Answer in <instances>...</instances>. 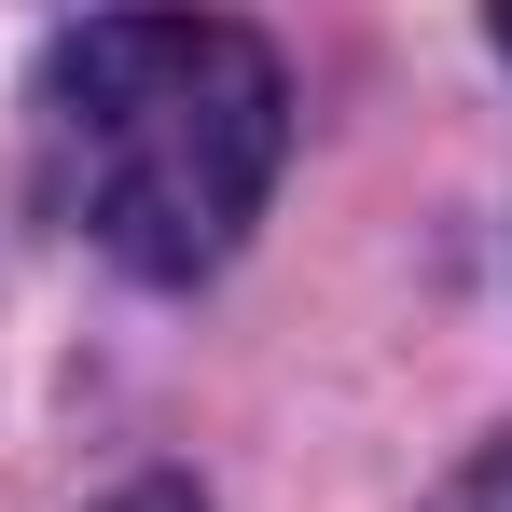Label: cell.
Returning a JSON list of instances; mask_svg holds the SVG:
<instances>
[{
    "mask_svg": "<svg viewBox=\"0 0 512 512\" xmlns=\"http://www.w3.org/2000/svg\"><path fill=\"white\" fill-rule=\"evenodd\" d=\"M291 84L222 14H84L42 42V180L125 277H208L277 194Z\"/></svg>",
    "mask_w": 512,
    "mask_h": 512,
    "instance_id": "1",
    "label": "cell"
},
{
    "mask_svg": "<svg viewBox=\"0 0 512 512\" xmlns=\"http://www.w3.org/2000/svg\"><path fill=\"white\" fill-rule=\"evenodd\" d=\"M443 512H512V443H485V457L443 485Z\"/></svg>",
    "mask_w": 512,
    "mask_h": 512,
    "instance_id": "2",
    "label": "cell"
},
{
    "mask_svg": "<svg viewBox=\"0 0 512 512\" xmlns=\"http://www.w3.org/2000/svg\"><path fill=\"white\" fill-rule=\"evenodd\" d=\"M97 512H208L194 485H125V499H97Z\"/></svg>",
    "mask_w": 512,
    "mask_h": 512,
    "instance_id": "3",
    "label": "cell"
},
{
    "mask_svg": "<svg viewBox=\"0 0 512 512\" xmlns=\"http://www.w3.org/2000/svg\"><path fill=\"white\" fill-rule=\"evenodd\" d=\"M499 56H512V14H499Z\"/></svg>",
    "mask_w": 512,
    "mask_h": 512,
    "instance_id": "4",
    "label": "cell"
}]
</instances>
